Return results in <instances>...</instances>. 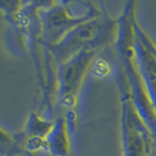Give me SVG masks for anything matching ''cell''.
Returning <instances> with one entry per match:
<instances>
[{
    "label": "cell",
    "instance_id": "1",
    "mask_svg": "<svg viewBox=\"0 0 156 156\" xmlns=\"http://www.w3.org/2000/svg\"><path fill=\"white\" fill-rule=\"evenodd\" d=\"M110 72V66L105 60L104 58H99L97 60L93 66V74L96 77L104 78L106 77Z\"/></svg>",
    "mask_w": 156,
    "mask_h": 156
},
{
    "label": "cell",
    "instance_id": "2",
    "mask_svg": "<svg viewBox=\"0 0 156 156\" xmlns=\"http://www.w3.org/2000/svg\"><path fill=\"white\" fill-rule=\"evenodd\" d=\"M43 140L41 139L37 138V136H35V138H32L31 140H28V144H27V147L29 149H39L43 147Z\"/></svg>",
    "mask_w": 156,
    "mask_h": 156
},
{
    "label": "cell",
    "instance_id": "3",
    "mask_svg": "<svg viewBox=\"0 0 156 156\" xmlns=\"http://www.w3.org/2000/svg\"><path fill=\"white\" fill-rule=\"evenodd\" d=\"M62 104L66 106L71 107L75 105V99L72 95H66L62 98Z\"/></svg>",
    "mask_w": 156,
    "mask_h": 156
},
{
    "label": "cell",
    "instance_id": "4",
    "mask_svg": "<svg viewBox=\"0 0 156 156\" xmlns=\"http://www.w3.org/2000/svg\"><path fill=\"white\" fill-rule=\"evenodd\" d=\"M16 19H17L18 23H19L20 24H21L22 27H27V26H28L29 20L27 19V17L24 16V15L19 13V14L16 15Z\"/></svg>",
    "mask_w": 156,
    "mask_h": 156
}]
</instances>
